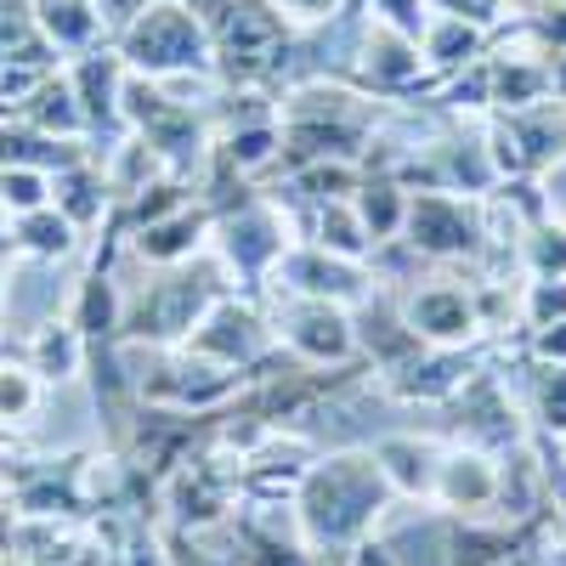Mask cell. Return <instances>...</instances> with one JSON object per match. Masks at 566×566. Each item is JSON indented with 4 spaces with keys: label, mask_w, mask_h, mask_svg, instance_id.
Here are the masks:
<instances>
[{
    "label": "cell",
    "mask_w": 566,
    "mask_h": 566,
    "mask_svg": "<svg viewBox=\"0 0 566 566\" xmlns=\"http://www.w3.org/2000/svg\"><path fill=\"white\" fill-rule=\"evenodd\" d=\"M499 499H504V470H499L493 453H482V448H448L442 453L431 504H442L453 515H482Z\"/></svg>",
    "instance_id": "12"
},
{
    "label": "cell",
    "mask_w": 566,
    "mask_h": 566,
    "mask_svg": "<svg viewBox=\"0 0 566 566\" xmlns=\"http://www.w3.org/2000/svg\"><path fill=\"white\" fill-rule=\"evenodd\" d=\"M18 125H29L40 136H57V142H85V114H80V97H74V85H69L63 69H52L34 85V97L23 103Z\"/></svg>",
    "instance_id": "21"
},
{
    "label": "cell",
    "mask_w": 566,
    "mask_h": 566,
    "mask_svg": "<svg viewBox=\"0 0 566 566\" xmlns=\"http://www.w3.org/2000/svg\"><path fill=\"white\" fill-rule=\"evenodd\" d=\"M317 250L340 255V261H363L374 250V239L363 232L352 199H335V205H317Z\"/></svg>",
    "instance_id": "27"
},
{
    "label": "cell",
    "mask_w": 566,
    "mask_h": 566,
    "mask_svg": "<svg viewBox=\"0 0 566 566\" xmlns=\"http://www.w3.org/2000/svg\"><path fill=\"white\" fill-rule=\"evenodd\" d=\"M374 125H380V108L368 103V91L306 80L290 91V103H277V165L283 170H306L323 159L357 165Z\"/></svg>",
    "instance_id": "2"
},
{
    "label": "cell",
    "mask_w": 566,
    "mask_h": 566,
    "mask_svg": "<svg viewBox=\"0 0 566 566\" xmlns=\"http://www.w3.org/2000/svg\"><path fill=\"white\" fill-rule=\"evenodd\" d=\"M221 250H227V261L239 266V272L250 277V290H255V277L283 261V221H277L266 205L227 210V216H221Z\"/></svg>",
    "instance_id": "16"
},
{
    "label": "cell",
    "mask_w": 566,
    "mask_h": 566,
    "mask_svg": "<svg viewBox=\"0 0 566 566\" xmlns=\"http://www.w3.org/2000/svg\"><path fill=\"white\" fill-rule=\"evenodd\" d=\"M290 504H295V533L312 549L346 555L352 544H363L391 515L397 493L386 482L380 459H374V448H346V453L312 459L301 470Z\"/></svg>",
    "instance_id": "1"
},
{
    "label": "cell",
    "mask_w": 566,
    "mask_h": 566,
    "mask_svg": "<svg viewBox=\"0 0 566 566\" xmlns=\"http://www.w3.org/2000/svg\"><path fill=\"white\" fill-rule=\"evenodd\" d=\"M346 555H352L346 566H402V560H397V549H391L386 538H374V533H368L363 544H352Z\"/></svg>",
    "instance_id": "37"
},
{
    "label": "cell",
    "mask_w": 566,
    "mask_h": 566,
    "mask_svg": "<svg viewBox=\"0 0 566 566\" xmlns=\"http://www.w3.org/2000/svg\"><path fill=\"white\" fill-rule=\"evenodd\" d=\"M193 357H205V363H221V368H239V374H250L266 352H272V335H266V323H261V312H250V306H239V301H216L205 317H199V328L181 340Z\"/></svg>",
    "instance_id": "7"
},
{
    "label": "cell",
    "mask_w": 566,
    "mask_h": 566,
    "mask_svg": "<svg viewBox=\"0 0 566 566\" xmlns=\"http://www.w3.org/2000/svg\"><path fill=\"white\" fill-rule=\"evenodd\" d=\"M232 533H239V544H244L239 566H317L306 538H290V533L261 527V522H232Z\"/></svg>",
    "instance_id": "26"
},
{
    "label": "cell",
    "mask_w": 566,
    "mask_h": 566,
    "mask_svg": "<svg viewBox=\"0 0 566 566\" xmlns=\"http://www.w3.org/2000/svg\"><path fill=\"white\" fill-rule=\"evenodd\" d=\"M114 52L142 80H187V74H216L210 29L187 0H142L136 12L114 29Z\"/></svg>",
    "instance_id": "3"
},
{
    "label": "cell",
    "mask_w": 566,
    "mask_h": 566,
    "mask_svg": "<svg viewBox=\"0 0 566 566\" xmlns=\"http://www.w3.org/2000/svg\"><path fill=\"white\" fill-rule=\"evenodd\" d=\"M352 0H272V12L290 23V29H323L335 12H346Z\"/></svg>",
    "instance_id": "34"
},
{
    "label": "cell",
    "mask_w": 566,
    "mask_h": 566,
    "mask_svg": "<svg viewBox=\"0 0 566 566\" xmlns=\"http://www.w3.org/2000/svg\"><path fill=\"white\" fill-rule=\"evenodd\" d=\"M52 205H57L80 232H91V227L114 210V193H108L103 165H97V159H80V165L57 170V176H52Z\"/></svg>",
    "instance_id": "22"
},
{
    "label": "cell",
    "mask_w": 566,
    "mask_h": 566,
    "mask_svg": "<svg viewBox=\"0 0 566 566\" xmlns=\"http://www.w3.org/2000/svg\"><path fill=\"white\" fill-rule=\"evenodd\" d=\"M374 459H380V470H386V482H391L397 499H431L437 464H442V448H437V442L386 437V442H374Z\"/></svg>",
    "instance_id": "19"
},
{
    "label": "cell",
    "mask_w": 566,
    "mask_h": 566,
    "mask_svg": "<svg viewBox=\"0 0 566 566\" xmlns=\"http://www.w3.org/2000/svg\"><path fill=\"white\" fill-rule=\"evenodd\" d=\"M560 464H566V442H560Z\"/></svg>",
    "instance_id": "42"
},
{
    "label": "cell",
    "mask_w": 566,
    "mask_h": 566,
    "mask_svg": "<svg viewBox=\"0 0 566 566\" xmlns=\"http://www.w3.org/2000/svg\"><path fill=\"white\" fill-rule=\"evenodd\" d=\"M210 210H193V205H181V210H170V216H159V221H148V227H136L130 232V250L148 261V266H181V261H193V250H199V239L210 232Z\"/></svg>",
    "instance_id": "18"
},
{
    "label": "cell",
    "mask_w": 566,
    "mask_h": 566,
    "mask_svg": "<svg viewBox=\"0 0 566 566\" xmlns=\"http://www.w3.org/2000/svg\"><path fill=\"white\" fill-rule=\"evenodd\" d=\"M533 363H566V323L533 328Z\"/></svg>",
    "instance_id": "36"
},
{
    "label": "cell",
    "mask_w": 566,
    "mask_h": 566,
    "mask_svg": "<svg viewBox=\"0 0 566 566\" xmlns=\"http://www.w3.org/2000/svg\"><path fill=\"white\" fill-rule=\"evenodd\" d=\"M216 301H221V272L216 266H193V261L165 266L159 283H148L142 295L125 301L119 340H154V346L187 340Z\"/></svg>",
    "instance_id": "4"
},
{
    "label": "cell",
    "mask_w": 566,
    "mask_h": 566,
    "mask_svg": "<svg viewBox=\"0 0 566 566\" xmlns=\"http://www.w3.org/2000/svg\"><path fill=\"white\" fill-rule=\"evenodd\" d=\"M549 97L566 103V52H549Z\"/></svg>",
    "instance_id": "38"
},
{
    "label": "cell",
    "mask_w": 566,
    "mask_h": 566,
    "mask_svg": "<svg viewBox=\"0 0 566 566\" xmlns=\"http://www.w3.org/2000/svg\"><path fill=\"white\" fill-rule=\"evenodd\" d=\"M69 85H74V97H80V114H85V142H91V154H108L125 130V63L114 45H97V52H85V57H69Z\"/></svg>",
    "instance_id": "5"
},
{
    "label": "cell",
    "mask_w": 566,
    "mask_h": 566,
    "mask_svg": "<svg viewBox=\"0 0 566 566\" xmlns=\"http://www.w3.org/2000/svg\"><path fill=\"white\" fill-rule=\"evenodd\" d=\"M527 323H566V277H533L527 283Z\"/></svg>",
    "instance_id": "33"
},
{
    "label": "cell",
    "mask_w": 566,
    "mask_h": 566,
    "mask_svg": "<svg viewBox=\"0 0 566 566\" xmlns=\"http://www.w3.org/2000/svg\"><path fill=\"white\" fill-rule=\"evenodd\" d=\"M560 493H566V488H560Z\"/></svg>",
    "instance_id": "43"
},
{
    "label": "cell",
    "mask_w": 566,
    "mask_h": 566,
    "mask_svg": "<svg viewBox=\"0 0 566 566\" xmlns=\"http://www.w3.org/2000/svg\"><path fill=\"white\" fill-rule=\"evenodd\" d=\"M108 566H170V555H165V544H159L148 527H130V533L119 538V549H114Z\"/></svg>",
    "instance_id": "35"
},
{
    "label": "cell",
    "mask_w": 566,
    "mask_h": 566,
    "mask_svg": "<svg viewBox=\"0 0 566 566\" xmlns=\"http://www.w3.org/2000/svg\"><path fill=\"white\" fill-rule=\"evenodd\" d=\"M12 250L29 255V261H69L80 250V227L57 210V205H45V210H29L12 221Z\"/></svg>",
    "instance_id": "23"
},
{
    "label": "cell",
    "mask_w": 566,
    "mask_h": 566,
    "mask_svg": "<svg viewBox=\"0 0 566 566\" xmlns=\"http://www.w3.org/2000/svg\"><path fill=\"white\" fill-rule=\"evenodd\" d=\"M52 205V176L45 170H0V216H29Z\"/></svg>",
    "instance_id": "29"
},
{
    "label": "cell",
    "mask_w": 566,
    "mask_h": 566,
    "mask_svg": "<svg viewBox=\"0 0 566 566\" xmlns=\"http://www.w3.org/2000/svg\"><path fill=\"white\" fill-rule=\"evenodd\" d=\"M29 12H34L40 40L52 45V57L97 52V45H108V29H114L103 0H29Z\"/></svg>",
    "instance_id": "14"
},
{
    "label": "cell",
    "mask_w": 566,
    "mask_h": 566,
    "mask_svg": "<svg viewBox=\"0 0 566 566\" xmlns=\"http://www.w3.org/2000/svg\"><path fill=\"white\" fill-rule=\"evenodd\" d=\"M7 555H18V566H108V544L97 533H85L80 522H23L12 515L7 527Z\"/></svg>",
    "instance_id": "10"
},
{
    "label": "cell",
    "mask_w": 566,
    "mask_h": 566,
    "mask_svg": "<svg viewBox=\"0 0 566 566\" xmlns=\"http://www.w3.org/2000/svg\"><path fill=\"white\" fill-rule=\"evenodd\" d=\"M352 74L363 91H374V103L380 97H408L413 85H424V57H419V40L386 29V23H374L357 34V52H352Z\"/></svg>",
    "instance_id": "8"
},
{
    "label": "cell",
    "mask_w": 566,
    "mask_h": 566,
    "mask_svg": "<svg viewBox=\"0 0 566 566\" xmlns=\"http://www.w3.org/2000/svg\"><path fill=\"white\" fill-rule=\"evenodd\" d=\"M277 283L301 301H335V306L368 301V277L357 272V261H340L328 250H290L277 261Z\"/></svg>",
    "instance_id": "13"
},
{
    "label": "cell",
    "mask_w": 566,
    "mask_h": 566,
    "mask_svg": "<svg viewBox=\"0 0 566 566\" xmlns=\"http://www.w3.org/2000/svg\"><path fill=\"white\" fill-rule=\"evenodd\" d=\"M527 266L533 277H566V221H544L527 239Z\"/></svg>",
    "instance_id": "31"
},
{
    "label": "cell",
    "mask_w": 566,
    "mask_h": 566,
    "mask_svg": "<svg viewBox=\"0 0 566 566\" xmlns=\"http://www.w3.org/2000/svg\"><path fill=\"white\" fill-rule=\"evenodd\" d=\"M533 419H538L544 442H566V363L533 368Z\"/></svg>",
    "instance_id": "28"
},
{
    "label": "cell",
    "mask_w": 566,
    "mask_h": 566,
    "mask_svg": "<svg viewBox=\"0 0 566 566\" xmlns=\"http://www.w3.org/2000/svg\"><path fill=\"white\" fill-rule=\"evenodd\" d=\"M488 34L482 23H464V18H424V34H419V57L431 74H459L476 57H488Z\"/></svg>",
    "instance_id": "20"
},
{
    "label": "cell",
    "mask_w": 566,
    "mask_h": 566,
    "mask_svg": "<svg viewBox=\"0 0 566 566\" xmlns=\"http://www.w3.org/2000/svg\"><path fill=\"white\" fill-rule=\"evenodd\" d=\"M18 250H12V239L7 244H0V312H7V261H12Z\"/></svg>",
    "instance_id": "39"
},
{
    "label": "cell",
    "mask_w": 566,
    "mask_h": 566,
    "mask_svg": "<svg viewBox=\"0 0 566 566\" xmlns=\"http://www.w3.org/2000/svg\"><path fill=\"white\" fill-rule=\"evenodd\" d=\"M103 7H108V18H119V23H125V12H136L142 0H103Z\"/></svg>",
    "instance_id": "40"
},
{
    "label": "cell",
    "mask_w": 566,
    "mask_h": 566,
    "mask_svg": "<svg viewBox=\"0 0 566 566\" xmlns=\"http://www.w3.org/2000/svg\"><path fill=\"white\" fill-rule=\"evenodd\" d=\"M402 323L424 346H464L482 328V312H476V295L459 290V283H431V290H419L402 306Z\"/></svg>",
    "instance_id": "15"
},
{
    "label": "cell",
    "mask_w": 566,
    "mask_h": 566,
    "mask_svg": "<svg viewBox=\"0 0 566 566\" xmlns=\"http://www.w3.org/2000/svg\"><path fill=\"white\" fill-rule=\"evenodd\" d=\"M277 335L312 368L346 363L357 352V328H352L346 306H335V301H301V295H290V306L277 312Z\"/></svg>",
    "instance_id": "9"
},
{
    "label": "cell",
    "mask_w": 566,
    "mask_h": 566,
    "mask_svg": "<svg viewBox=\"0 0 566 566\" xmlns=\"http://www.w3.org/2000/svg\"><path fill=\"white\" fill-rule=\"evenodd\" d=\"M45 74H52V69H40V63H7V69H0V119H18Z\"/></svg>",
    "instance_id": "32"
},
{
    "label": "cell",
    "mask_w": 566,
    "mask_h": 566,
    "mask_svg": "<svg viewBox=\"0 0 566 566\" xmlns=\"http://www.w3.org/2000/svg\"><path fill=\"white\" fill-rule=\"evenodd\" d=\"M23 368L34 374L40 386H63V380H80L85 374V340L69 317H45L29 328L23 340Z\"/></svg>",
    "instance_id": "17"
},
{
    "label": "cell",
    "mask_w": 566,
    "mask_h": 566,
    "mask_svg": "<svg viewBox=\"0 0 566 566\" xmlns=\"http://www.w3.org/2000/svg\"><path fill=\"white\" fill-rule=\"evenodd\" d=\"M7 63H40V69H57L52 45L40 40L29 0H0V69Z\"/></svg>",
    "instance_id": "25"
},
{
    "label": "cell",
    "mask_w": 566,
    "mask_h": 566,
    "mask_svg": "<svg viewBox=\"0 0 566 566\" xmlns=\"http://www.w3.org/2000/svg\"><path fill=\"white\" fill-rule=\"evenodd\" d=\"M352 210H357L368 239L386 244V239H397L402 221H408V193L397 187V176H374V181H363L357 193H352Z\"/></svg>",
    "instance_id": "24"
},
{
    "label": "cell",
    "mask_w": 566,
    "mask_h": 566,
    "mask_svg": "<svg viewBox=\"0 0 566 566\" xmlns=\"http://www.w3.org/2000/svg\"><path fill=\"white\" fill-rule=\"evenodd\" d=\"M408 250L419 255H437V261H453V255H476L488 227H482V210L464 205L459 193H413L408 199Z\"/></svg>",
    "instance_id": "6"
},
{
    "label": "cell",
    "mask_w": 566,
    "mask_h": 566,
    "mask_svg": "<svg viewBox=\"0 0 566 566\" xmlns=\"http://www.w3.org/2000/svg\"><path fill=\"white\" fill-rule=\"evenodd\" d=\"M453 413H459V437L464 448H482V453H504L522 442V424H515V408L504 397V386L493 374H470V380L448 397Z\"/></svg>",
    "instance_id": "11"
},
{
    "label": "cell",
    "mask_w": 566,
    "mask_h": 566,
    "mask_svg": "<svg viewBox=\"0 0 566 566\" xmlns=\"http://www.w3.org/2000/svg\"><path fill=\"white\" fill-rule=\"evenodd\" d=\"M34 408H40V380L23 363H0V419L23 424Z\"/></svg>",
    "instance_id": "30"
},
{
    "label": "cell",
    "mask_w": 566,
    "mask_h": 566,
    "mask_svg": "<svg viewBox=\"0 0 566 566\" xmlns=\"http://www.w3.org/2000/svg\"><path fill=\"white\" fill-rule=\"evenodd\" d=\"M7 239H12V227H7V221H0V244H7Z\"/></svg>",
    "instance_id": "41"
}]
</instances>
